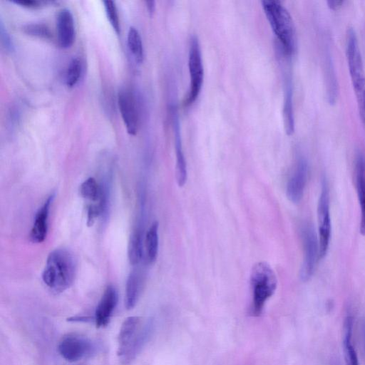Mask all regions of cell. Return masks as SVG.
Listing matches in <instances>:
<instances>
[{
  "label": "cell",
  "instance_id": "6da1fadb",
  "mask_svg": "<svg viewBox=\"0 0 365 365\" xmlns=\"http://www.w3.org/2000/svg\"><path fill=\"white\" fill-rule=\"evenodd\" d=\"M153 329L151 319L129 317L123 322L118 337L117 356L121 364L129 365L138 356Z\"/></svg>",
  "mask_w": 365,
  "mask_h": 365
},
{
  "label": "cell",
  "instance_id": "4fadbf2b",
  "mask_svg": "<svg viewBox=\"0 0 365 365\" xmlns=\"http://www.w3.org/2000/svg\"><path fill=\"white\" fill-rule=\"evenodd\" d=\"M172 121L176 155V180L178 186L182 187L187 181V170L182 150L179 116L174 107L172 108Z\"/></svg>",
  "mask_w": 365,
  "mask_h": 365
},
{
  "label": "cell",
  "instance_id": "83f0119b",
  "mask_svg": "<svg viewBox=\"0 0 365 365\" xmlns=\"http://www.w3.org/2000/svg\"><path fill=\"white\" fill-rule=\"evenodd\" d=\"M0 34L2 46L6 51H12L14 50L12 39L1 21L0 22Z\"/></svg>",
  "mask_w": 365,
  "mask_h": 365
},
{
  "label": "cell",
  "instance_id": "ba28073f",
  "mask_svg": "<svg viewBox=\"0 0 365 365\" xmlns=\"http://www.w3.org/2000/svg\"><path fill=\"white\" fill-rule=\"evenodd\" d=\"M303 245V262L300 269V278L303 282L309 281L313 276L319 259V240L312 225L303 224L301 228Z\"/></svg>",
  "mask_w": 365,
  "mask_h": 365
},
{
  "label": "cell",
  "instance_id": "52a82bcc",
  "mask_svg": "<svg viewBox=\"0 0 365 365\" xmlns=\"http://www.w3.org/2000/svg\"><path fill=\"white\" fill-rule=\"evenodd\" d=\"M188 70L190 74V88L184 101L185 106L192 105L197 98L201 91L204 68L202 53L197 38L193 36L190 39L188 53Z\"/></svg>",
  "mask_w": 365,
  "mask_h": 365
},
{
  "label": "cell",
  "instance_id": "e0dca14e",
  "mask_svg": "<svg viewBox=\"0 0 365 365\" xmlns=\"http://www.w3.org/2000/svg\"><path fill=\"white\" fill-rule=\"evenodd\" d=\"M355 181L361 209L360 232L365 236V158L359 152L355 160Z\"/></svg>",
  "mask_w": 365,
  "mask_h": 365
},
{
  "label": "cell",
  "instance_id": "277c9868",
  "mask_svg": "<svg viewBox=\"0 0 365 365\" xmlns=\"http://www.w3.org/2000/svg\"><path fill=\"white\" fill-rule=\"evenodd\" d=\"M251 302L250 314L252 317L262 314L267 301L277 289L276 274L269 264L259 262L255 264L250 272Z\"/></svg>",
  "mask_w": 365,
  "mask_h": 365
},
{
  "label": "cell",
  "instance_id": "ac0fdd59",
  "mask_svg": "<svg viewBox=\"0 0 365 365\" xmlns=\"http://www.w3.org/2000/svg\"><path fill=\"white\" fill-rule=\"evenodd\" d=\"M323 58V69L326 85L327 98L328 103L330 105H333L337 100L339 86L333 60L330 53V50L328 47L324 50Z\"/></svg>",
  "mask_w": 365,
  "mask_h": 365
},
{
  "label": "cell",
  "instance_id": "603a6c76",
  "mask_svg": "<svg viewBox=\"0 0 365 365\" xmlns=\"http://www.w3.org/2000/svg\"><path fill=\"white\" fill-rule=\"evenodd\" d=\"M127 43L135 61L138 63H142L144 57L143 42L138 29L133 26L128 30Z\"/></svg>",
  "mask_w": 365,
  "mask_h": 365
},
{
  "label": "cell",
  "instance_id": "8fae6325",
  "mask_svg": "<svg viewBox=\"0 0 365 365\" xmlns=\"http://www.w3.org/2000/svg\"><path fill=\"white\" fill-rule=\"evenodd\" d=\"M307 161L304 157H300L297 160L287 184V196L292 202L298 203L302 200L307 183Z\"/></svg>",
  "mask_w": 365,
  "mask_h": 365
},
{
  "label": "cell",
  "instance_id": "9a60e30c",
  "mask_svg": "<svg viewBox=\"0 0 365 365\" xmlns=\"http://www.w3.org/2000/svg\"><path fill=\"white\" fill-rule=\"evenodd\" d=\"M54 195H50L35 215L30 232V239L33 242L41 243L46 237L49 210Z\"/></svg>",
  "mask_w": 365,
  "mask_h": 365
},
{
  "label": "cell",
  "instance_id": "ffe728a7",
  "mask_svg": "<svg viewBox=\"0 0 365 365\" xmlns=\"http://www.w3.org/2000/svg\"><path fill=\"white\" fill-rule=\"evenodd\" d=\"M79 192L81 196L89 203H102L106 205V196L103 187L94 178L90 177L84 180L80 185Z\"/></svg>",
  "mask_w": 365,
  "mask_h": 365
},
{
  "label": "cell",
  "instance_id": "2e32d148",
  "mask_svg": "<svg viewBox=\"0 0 365 365\" xmlns=\"http://www.w3.org/2000/svg\"><path fill=\"white\" fill-rule=\"evenodd\" d=\"M283 119L286 133L292 135L294 132V117L293 110V83L289 69L284 74Z\"/></svg>",
  "mask_w": 365,
  "mask_h": 365
},
{
  "label": "cell",
  "instance_id": "f546056e",
  "mask_svg": "<svg viewBox=\"0 0 365 365\" xmlns=\"http://www.w3.org/2000/svg\"><path fill=\"white\" fill-rule=\"evenodd\" d=\"M327 6L332 10H336L340 8L344 4V1L339 0H328L327 1Z\"/></svg>",
  "mask_w": 365,
  "mask_h": 365
},
{
  "label": "cell",
  "instance_id": "5bb4252c",
  "mask_svg": "<svg viewBox=\"0 0 365 365\" xmlns=\"http://www.w3.org/2000/svg\"><path fill=\"white\" fill-rule=\"evenodd\" d=\"M57 41L63 48H70L75 41V24L73 14L68 9L59 11L56 19Z\"/></svg>",
  "mask_w": 365,
  "mask_h": 365
},
{
  "label": "cell",
  "instance_id": "7a4b0ae2",
  "mask_svg": "<svg viewBox=\"0 0 365 365\" xmlns=\"http://www.w3.org/2000/svg\"><path fill=\"white\" fill-rule=\"evenodd\" d=\"M76 270V260L73 253L65 248L56 249L47 257L42 280L51 290L60 293L73 284Z\"/></svg>",
  "mask_w": 365,
  "mask_h": 365
},
{
  "label": "cell",
  "instance_id": "7c38bea8",
  "mask_svg": "<svg viewBox=\"0 0 365 365\" xmlns=\"http://www.w3.org/2000/svg\"><path fill=\"white\" fill-rule=\"evenodd\" d=\"M118 300V295L115 287L108 285L104 290L95 311L93 320L96 327H104L109 324Z\"/></svg>",
  "mask_w": 365,
  "mask_h": 365
},
{
  "label": "cell",
  "instance_id": "d6986e66",
  "mask_svg": "<svg viewBox=\"0 0 365 365\" xmlns=\"http://www.w3.org/2000/svg\"><path fill=\"white\" fill-rule=\"evenodd\" d=\"M353 317L348 314L344 322L343 351L345 365H360L352 343Z\"/></svg>",
  "mask_w": 365,
  "mask_h": 365
},
{
  "label": "cell",
  "instance_id": "44dd1931",
  "mask_svg": "<svg viewBox=\"0 0 365 365\" xmlns=\"http://www.w3.org/2000/svg\"><path fill=\"white\" fill-rule=\"evenodd\" d=\"M143 287L141 274L136 270H133L126 282L125 286V306L128 309H133L137 304Z\"/></svg>",
  "mask_w": 365,
  "mask_h": 365
},
{
  "label": "cell",
  "instance_id": "9c48e42d",
  "mask_svg": "<svg viewBox=\"0 0 365 365\" xmlns=\"http://www.w3.org/2000/svg\"><path fill=\"white\" fill-rule=\"evenodd\" d=\"M319 259H323L328 251L331 237V217L329 208V188L325 177L322 179L321 192L317 205Z\"/></svg>",
  "mask_w": 365,
  "mask_h": 365
},
{
  "label": "cell",
  "instance_id": "4316f807",
  "mask_svg": "<svg viewBox=\"0 0 365 365\" xmlns=\"http://www.w3.org/2000/svg\"><path fill=\"white\" fill-rule=\"evenodd\" d=\"M106 14L112 28L117 34L120 32V26L117 6L113 1H103Z\"/></svg>",
  "mask_w": 365,
  "mask_h": 365
},
{
  "label": "cell",
  "instance_id": "d4e9b609",
  "mask_svg": "<svg viewBox=\"0 0 365 365\" xmlns=\"http://www.w3.org/2000/svg\"><path fill=\"white\" fill-rule=\"evenodd\" d=\"M83 73V63L80 58L73 57L69 62L65 75L66 84L74 87L79 81Z\"/></svg>",
  "mask_w": 365,
  "mask_h": 365
},
{
  "label": "cell",
  "instance_id": "4dcf8cb0",
  "mask_svg": "<svg viewBox=\"0 0 365 365\" xmlns=\"http://www.w3.org/2000/svg\"><path fill=\"white\" fill-rule=\"evenodd\" d=\"M361 336L364 354L365 357V318L363 319L361 324Z\"/></svg>",
  "mask_w": 365,
  "mask_h": 365
},
{
  "label": "cell",
  "instance_id": "5b68a950",
  "mask_svg": "<svg viewBox=\"0 0 365 365\" xmlns=\"http://www.w3.org/2000/svg\"><path fill=\"white\" fill-rule=\"evenodd\" d=\"M346 54L359 115L365 128V72L357 35L353 27L347 29Z\"/></svg>",
  "mask_w": 365,
  "mask_h": 365
},
{
  "label": "cell",
  "instance_id": "3957f363",
  "mask_svg": "<svg viewBox=\"0 0 365 365\" xmlns=\"http://www.w3.org/2000/svg\"><path fill=\"white\" fill-rule=\"evenodd\" d=\"M267 19L287 56H292L297 48V34L294 21L289 11L279 1H261Z\"/></svg>",
  "mask_w": 365,
  "mask_h": 365
},
{
  "label": "cell",
  "instance_id": "f1b7e54d",
  "mask_svg": "<svg viewBox=\"0 0 365 365\" xmlns=\"http://www.w3.org/2000/svg\"><path fill=\"white\" fill-rule=\"evenodd\" d=\"M13 3L29 9H36L46 4V1L38 0H15Z\"/></svg>",
  "mask_w": 365,
  "mask_h": 365
},
{
  "label": "cell",
  "instance_id": "1f68e13d",
  "mask_svg": "<svg viewBox=\"0 0 365 365\" xmlns=\"http://www.w3.org/2000/svg\"><path fill=\"white\" fill-rule=\"evenodd\" d=\"M146 7L148 12L152 14L155 11V1H145Z\"/></svg>",
  "mask_w": 365,
  "mask_h": 365
},
{
  "label": "cell",
  "instance_id": "8992f818",
  "mask_svg": "<svg viewBox=\"0 0 365 365\" xmlns=\"http://www.w3.org/2000/svg\"><path fill=\"white\" fill-rule=\"evenodd\" d=\"M98 347L90 338L76 333L63 336L58 345L60 355L68 361H77L94 355Z\"/></svg>",
  "mask_w": 365,
  "mask_h": 365
},
{
  "label": "cell",
  "instance_id": "7402d4cb",
  "mask_svg": "<svg viewBox=\"0 0 365 365\" xmlns=\"http://www.w3.org/2000/svg\"><path fill=\"white\" fill-rule=\"evenodd\" d=\"M158 223L154 222L148 230L145 238L146 259L150 264L153 263L158 252Z\"/></svg>",
  "mask_w": 365,
  "mask_h": 365
},
{
  "label": "cell",
  "instance_id": "484cf974",
  "mask_svg": "<svg viewBox=\"0 0 365 365\" xmlns=\"http://www.w3.org/2000/svg\"><path fill=\"white\" fill-rule=\"evenodd\" d=\"M23 31L27 35L35 36L44 40L53 39V34L49 27L43 23H32L24 25Z\"/></svg>",
  "mask_w": 365,
  "mask_h": 365
},
{
  "label": "cell",
  "instance_id": "cb8c5ba5",
  "mask_svg": "<svg viewBox=\"0 0 365 365\" xmlns=\"http://www.w3.org/2000/svg\"><path fill=\"white\" fill-rule=\"evenodd\" d=\"M128 259L133 265L139 263L142 258V239L138 230L133 232L130 237L128 247Z\"/></svg>",
  "mask_w": 365,
  "mask_h": 365
},
{
  "label": "cell",
  "instance_id": "30bf717a",
  "mask_svg": "<svg viewBox=\"0 0 365 365\" xmlns=\"http://www.w3.org/2000/svg\"><path fill=\"white\" fill-rule=\"evenodd\" d=\"M118 105L127 132L135 135L139 127L140 114L135 93L129 88L121 89L118 93Z\"/></svg>",
  "mask_w": 365,
  "mask_h": 365
}]
</instances>
